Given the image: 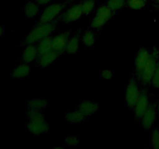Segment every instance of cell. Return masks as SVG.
Wrapping results in <instances>:
<instances>
[{"instance_id": "4dcf8cb0", "label": "cell", "mask_w": 159, "mask_h": 149, "mask_svg": "<svg viewBox=\"0 0 159 149\" xmlns=\"http://www.w3.org/2000/svg\"><path fill=\"white\" fill-rule=\"evenodd\" d=\"M157 111H158V115H159V101H158V106H157Z\"/></svg>"}, {"instance_id": "8fae6325", "label": "cell", "mask_w": 159, "mask_h": 149, "mask_svg": "<svg viewBox=\"0 0 159 149\" xmlns=\"http://www.w3.org/2000/svg\"><path fill=\"white\" fill-rule=\"evenodd\" d=\"M157 116V110L154 106L150 105L148 110H146L145 113L142 116L141 119V125L143 128L145 130H149L152 128L156 120Z\"/></svg>"}, {"instance_id": "f1b7e54d", "label": "cell", "mask_w": 159, "mask_h": 149, "mask_svg": "<svg viewBox=\"0 0 159 149\" xmlns=\"http://www.w3.org/2000/svg\"><path fill=\"white\" fill-rule=\"evenodd\" d=\"M34 2L39 6H46V5L50 4L52 0H34Z\"/></svg>"}, {"instance_id": "603a6c76", "label": "cell", "mask_w": 159, "mask_h": 149, "mask_svg": "<svg viewBox=\"0 0 159 149\" xmlns=\"http://www.w3.org/2000/svg\"><path fill=\"white\" fill-rule=\"evenodd\" d=\"M81 4H82L83 14L89 15L94 10L95 6H96V1L95 0H85Z\"/></svg>"}, {"instance_id": "7a4b0ae2", "label": "cell", "mask_w": 159, "mask_h": 149, "mask_svg": "<svg viewBox=\"0 0 159 149\" xmlns=\"http://www.w3.org/2000/svg\"><path fill=\"white\" fill-rule=\"evenodd\" d=\"M55 29V26L52 23H40L37 26H36L34 29L30 30V32L25 37L24 42L27 44H34L38 43L42 39L47 37H50L51 34Z\"/></svg>"}, {"instance_id": "ba28073f", "label": "cell", "mask_w": 159, "mask_h": 149, "mask_svg": "<svg viewBox=\"0 0 159 149\" xmlns=\"http://www.w3.org/2000/svg\"><path fill=\"white\" fill-rule=\"evenodd\" d=\"M69 40V32H62L52 37L53 50L60 55L66 50L67 43Z\"/></svg>"}, {"instance_id": "2e32d148", "label": "cell", "mask_w": 159, "mask_h": 149, "mask_svg": "<svg viewBox=\"0 0 159 149\" xmlns=\"http://www.w3.org/2000/svg\"><path fill=\"white\" fill-rule=\"evenodd\" d=\"M37 51H38L39 56L43 55L46 53L53 51L52 46V38L51 37H47L42 39L40 41L37 43Z\"/></svg>"}, {"instance_id": "ac0fdd59", "label": "cell", "mask_w": 159, "mask_h": 149, "mask_svg": "<svg viewBox=\"0 0 159 149\" xmlns=\"http://www.w3.org/2000/svg\"><path fill=\"white\" fill-rule=\"evenodd\" d=\"M85 115L78 109V110L71 111L65 115V120L71 124H79L83 121Z\"/></svg>"}, {"instance_id": "5bb4252c", "label": "cell", "mask_w": 159, "mask_h": 149, "mask_svg": "<svg viewBox=\"0 0 159 149\" xmlns=\"http://www.w3.org/2000/svg\"><path fill=\"white\" fill-rule=\"evenodd\" d=\"M31 71V67L30 66L28 63H23L21 65H19L12 70L11 73V77L13 79H21L26 78L30 74Z\"/></svg>"}, {"instance_id": "9c48e42d", "label": "cell", "mask_w": 159, "mask_h": 149, "mask_svg": "<svg viewBox=\"0 0 159 149\" xmlns=\"http://www.w3.org/2000/svg\"><path fill=\"white\" fill-rule=\"evenodd\" d=\"M149 106H150V103H149V98L147 93L144 91L141 92L139 99L134 107L135 116L138 119H141L144 113L146 112V110H148Z\"/></svg>"}, {"instance_id": "52a82bcc", "label": "cell", "mask_w": 159, "mask_h": 149, "mask_svg": "<svg viewBox=\"0 0 159 149\" xmlns=\"http://www.w3.org/2000/svg\"><path fill=\"white\" fill-rule=\"evenodd\" d=\"M83 15L82 4H75L68 8L62 15V20L66 23H73L82 17Z\"/></svg>"}, {"instance_id": "d6a6232c", "label": "cell", "mask_w": 159, "mask_h": 149, "mask_svg": "<svg viewBox=\"0 0 159 149\" xmlns=\"http://www.w3.org/2000/svg\"><path fill=\"white\" fill-rule=\"evenodd\" d=\"M71 1H73V0H71Z\"/></svg>"}, {"instance_id": "1f68e13d", "label": "cell", "mask_w": 159, "mask_h": 149, "mask_svg": "<svg viewBox=\"0 0 159 149\" xmlns=\"http://www.w3.org/2000/svg\"><path fill=\"white\" fill-rule=\"evenodd\" d=\"M154 1H155V2H158V4H159V0H154Z\"/></svg>"}, {"instance_id": "9a60e30c", "label": "cell", "mask_w": 159, "mask_h": 149, "mask_svg": "<svg viewBox=\"0 0 159 149\" xmlns=\"http://www.w3.org/2000/svg\"><path fill=\"white\" fill-rule=\"evenodd\" d=\"M59 54L57 52L53 50V51H50V52L46 53V54L40 55L38 57V65L40 68H46L49 67L56 59Z\"/></svg>"}, {"instance_id": "277c9868", "label": "cell", "mask_w": 159, "mask_h": 149, "mask_svg": "<svg viewBox=\"0 0 159 149\" xmlns=\"http://www.w3.org/2000/svg\"><path fill=\"white\" fill-rule=\"evenodd\" d=\"M113 16V11L107 6H101L97 9L94 18L91 23V26L93 29H100Z\"/></svg>"}, {"instance_id": "5b68a950", "label": "cell", "mask_w": 159, "mask_h": 149, "mask_svg": "<svg viewBox=\"0 0 159 149\" xmlns=\"http://www.w3.org/2000/svg\"><path fill=\"white\" fill-rule=\"evenodd\" d=\"M64 5L61 3L55 2L49 4L42 12L40 16V23H52L63 10Z\"/></svg>"}, {"instance_id": "7402d4cb", "label": "cell", "mask_w": 159, "mask_h": 149, "mask_svg": "<svg viewBox=\"0 0 159 149\" xmlns=\"http://www.w3.org/2000/svg\"><path fill=\"white\" fill-rule=\"evenodd\" d=\"M107 6L113 12L119 11L125 6V0H107Z\"/></svg>"}, {"instance_id": "4fadbf2b", "label": "cell", "mask_w": 159, "mask_h": 149, "mask_svg": "<svg viewBox=\"0 0 159 149\" xmlns=\"http://www.w3.org/2000/svg\"><path fill=\"white\" fill-rule=\"evenodd\" d=\"M39 54L37 47L34 44H27L22 54V60L26 63H31L38 58Z\"/></svg>"}, {"instance_id": "6da1fadb", "label": "cell", "mask_w": 159, "mask_h": 149, "mask_svg": "<svg viewBox=\"0 0 159 149\" xmlns=\"http://www.w3.org/2000/svg\"><path fill=\"white\" fill-rule=\"evenodd\" d=\"M27 116L29 118V122L26 125V128L30 133L34 135H40L48 133L49 126L40 111L29 110Z\"/></svg>"}, {"instance_id": "3957f363", "label": "cell", "mask_w": 159, "mask_h": 149, "mask_svg": "<svg viewBox=\"0 0 159 149\" xmlns=\"http://www.w3.org/2000/svg\"><path fill=\"white\" fill-rule=\"evenodd\" d=\"M158 57L159 56L154 55L151 53V56L149 57V60L148 61L147 64H146L145 67L141 71V74L138 75V78L144 85H148V84L152 83V77H153L155 69H156L159 63Z\"/></svg>"}, {"instance_id": "ffe728a7", "label": "cell", "mask_w": 159, "mask_h": 149, "mask_svg": "<svg viewBox=\"0 0 159 149\" xmlns=\"http://www.w3.org/2000/svg\"><path fill=\"white\" fill-rule=\"evenodd\" d=\"M79 44H80V40H79V37L77 36H74V37H71V38H69L68 40V43H67L66 47V51L68 54H75L78 51L79 47Z\"/></svg>"}, {"instance_id": "44dd1931", "label": "cell", "mask_w": 159, "mask_h": 149, "mask_svg": "<svg viewBox=\"0 0 159 149\" xmlns=\"http://www.w3.org/2000/svg\"><path fill=\"white\" fill-rule=\"evenodd\" d=\"M82 41L84 46L87 47H91L95 44L96 36L91 31H86L82 37Z\"/></svg>"}, {"instance_id": "d4e9b609", "label": "cell", "mask_w": 159, "mask_h": 149, "mask_svg": "<svg viewBox=\"0 0 159 149\" xmlns=\"http://www.w3.org/2000/svg\"><path fill=\"white\" fill-rule=\"evenodd\" d=\"M65 143L68 147H75L79 144V138L75 135H70V136L66 137Z\"/></svg>"}, {"instance_id": "e0dca14e", "label": "cell", "mask_w": 159, "mask_h": 149, "mask_svg": "<svg viewBox=\"0 0 159 149\" xmlns=\"http://www.w3.org/2000/svg\"><path fill=\"white\" fill-rule=\"evenodd\" d=\"M38 6L39 5H37L35 2H27L24 6L25 16L27 19L34 18L39 12Z\"/></svg>"}, {"instance_id": "484cf974", "label": "cell", "mask_w": 159, "mask_h": 149, "mask_svg": "<svg viewBox=\"0 0 159 149\" xmlns=\"http://www.w3.org/2000/svg\"><path fill=\"white\" fill-rule=\"evenodd\" d=\"M152 144L155 149H159V130L155 129L152 133Z\"/></svg>"}, {"instance_id": "7c38bea8", "label": "cell", "mask_w": 159, "mask_h": 149, "mask_svg": "<svg viewBox=\"0 0 159 149\" xmlns=\"http://www.w3.org/2000/svg\"><path fill=\"white\" fill-rule=\"evenodd\" d=\"M99 106L94 101L84 100L79 103V110L85 115V116H91L99 110Z\"/></svg>"}, {"instance_id": "8992f818", "label": "cell", "mask_w": 159, "mask_h": 149, "mask_svg": "<svg viewBox=\"0 0 159 149\" xmlns=\"http://www.w3.org/2000/svg\"><path fill=\"white\" fill-rule=\"evenodd\" d=\"M141 95L138 83L134 80H130L126 87L125 100L130 108H134Z\"/></svg>"}, {"instance_id": "d6986e66", "label": "cell", "mask_w": 159, "mask_h": 149, "mask_svg": "<svg viewBox=\"0 0 159 149\" xmlns=\"http://www.w3.org/2000/svg\"><path fill=\"white\" fill-rule=\"evenodd\" d=\"M48 101L43 98H37V99H33L32 100L28 102V108L29 110H38L40 111L44 109L48 106Z\"/></svg>"}, {"instance_id": "cb8c5ba5", "label": "cell", "mask_w": 159, "mask_h": 149, "mask_svg": "<svg viewBox=\"0 0 159 149\" xmlns=\"http://www.w3.org/2000/svg\"><path fill=\"white\" fill-rule=\"evenodd\" d=\"M127 5L132 9L139 10L144 9L146 6V0H127Z\"/></svg>"}, {"instance_id": "f546056e", "label": "cell", "mask_w": 159, "mask_h": 149, "mask_svg": "<svg viewBox=\"0 0 159 149\" xmlns=\"http://www.w3.org/2000/svg\"><path fill=\"white\" fill-rule=\"evenodd\" d=\"M3 34H4V28H3L2 26L0 25V37L3 35Z\"/></svg>"}, {"instance_id": "30bf717a", "label": "cell", "mask_w": 159, "mask_h": 149, "mask_svg": "<svg viewBox=\"0 0 159 149\" xmlns=\"http://www.w3.org/2000/svg\"><path fill=\"white\" fill-rule=\"evenodd\" d=\"M151 56V53L145 48H141L137 54L136 58H135L134 67L138 76L139 75L145 67L148 61Z\"/></svg>"}, {"instance_id": "83f0119b", "label": "cell", "mask_w": 159, "mask_h": 149, "mask_svg": "<svg viewBox=\"0 0 159 149\" xmlns=\"http://www.w3.org/2000/svg\"><path fill=\"white\" fill-rule=\"evenodd\" d=\"M101 77L103 79H107V80H109V79H111L113 76V73L111 70L109 69H106V70H102L101 71Z\"/></svg>"}, {"instance_id": "4316f807", "label": "cell", "mask_w": 159, "mask_h": 149, "mask_svg": "<svg viewBox=\"0 0 159 149\" xmlns=\"http://www.w3.org/2000/svg\"><path fill=\"white\" fill-rule=\"evenodd\" d=\"M152 84L155 88H159V63L155 69L152 79Z\"/></svg>"}]
</instances>
